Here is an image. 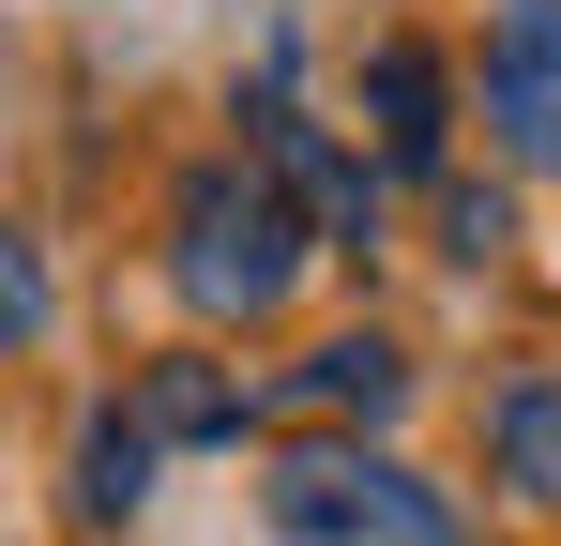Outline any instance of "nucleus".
I'll list each match as a JSON object with an SVG mask.
<instances>
[{
    "label": "nucleus",
    "mask_w": 561,
    "mask_h": 546,
    "mask_svg": "<svg viewBox=\"0 0 561 546\" xmlns=\"http://www.w3.org/2000/svg\"><path fill=\"white\" fill-rule=\"evenodd\" d=\"M319 259V213L274 182V152H197L168 182V288L197 319H274Z\"/></svg>",
    "instance_id": "nucleus-1"
},
{
    "label": "nucleus",
    "mask_w": 561,
    "mask_h": 546,
    "mask_svg": "<svg viewBox=\"0 0 561 546\" xmlns=\"http://www.w3.org/2000/svg\"><path fill=\"white\" fill-rule=\"evenodd\" d=\"M259 516H274V546H470V516L410 470V455L379 441H288L274 470H259Z\"/></svg>",
    "instance_id": "nucleus-2"
},
{
    "label": "nucleus",
    "mask_w": 561,
    "mask_h": 546,
    "mask_svg": "<svg viewBox=\"0 0 561 546\" xmlns=\"http://www.w3.org/2000/svg\"><path fill=\"white\" fill-rule=\"evenodd\" d=\"M243 152H274V182L319 213L334 259H365V243H379V168H365V152H334V137L304 122V91H288V31H274V61H259V91H243Z\"/></svg>",
    "instance_id": "nucleus-3"
},
{
    "label": "nucleus",
    "mask_w": 561,
    "mask_h": 546,
    "mask_svg": "<svg viewBox=\"0 0 561 546\" xmlns=\"http://www.w3.org/2000/svg\"><path fill=\"white\" fill-rule=\"evenodd\" d=\"M485 137L516 168H561V0H501V31H485Z\"/></svg>",
    "instance_id": "nucleus-4"
},
{
    "label": "nucleus",
    "mask_w": 561,
    "mask_h": 546,
    "mask_svg": "<svg viewBox=\"0 0 561 546\" xmlns=\"http://www.w3.org/2000/svg\"><path fill=\"white\" fill-rule=\"evenodd\" d=\"M122 395H137V425H152V441H243V425H259V379H243V364H213V350L137 364Z\"/></svg>",
    "instance_id": "nucleus-5"
},
{
    "label": "nucleus",
    "mask_w": 561,
    "mask_h": 546,
    "mask_svg": "<svg viewBox=\"0 0 561 546\" xmlns=\"http://www.w3.org/2000/svg\"><path fill=\"white\" fill-rule=\"evenodd\" d=\"M304 410H334V425H350V441H365V425H394V410H410V350H394V334H319V350H304Z\"/></svg>",
    "instance_id": "nucleus-6"
},
{
    "label": "nucleus",
    "mask_w": 561,
    "mask_h": 546,
    "mask_svg": "<svg viewBox=\"0 0 561 546\" xmlns=\"http://www.w3.org/2000/svg\"><path fill=\"white\" fill-rule=\"evenodd\" d=\"M152 425H137V395H106L92 425H77V516H92V532H137V516H152Z\"/></svg>",
    "instance_id": "nucleus-7"
},
{
    "label": "nucleus",
    "mask_w": 561,
    "mask_h": 546,
    "mask_svg": "<svg viewBox=\"0 0 561 546\" xmlns=\"http://www.w3.org/2000/svg\"><path fill=\"white\" fill-rule=\"evenodd\" d=\"M365 137H379V168H440V46H379L365 61Z\"/></svg>",
    "instance_id": "nucleus-8"
},
{
    "label": "nucleus",
    "mask_w": 561,
    "mask_h": 546,
    "mask_svg": "<svg viewBox=\"0 0 561 546\" xmlns=\"http://www.w3.org/2000/svg\"><path fill=\"white\" fill-rule=\"evenodd\" d=\"M485 441H501V486L561 516V379H516V395L485 410Z\"/></svg>",
    "instance_id": "nucleus-9"
},
{
    "label": "nucleus",
    "mask_w": 561,
    "mask_h": 546,
    "mask_svg": "<svg viewBox=\"0 0 561 546\" xmlns=\"http://www.w3.org/2000/svg\"><path fill=\"white\" fill-rule=\"evenodd\" d=\"M501 243H516V197H501V182H440V259H501Z\"/></svg>",
    "instance_id": "nucleus-10"
},
{
    "label": "nucleus",
    "mask_w": 561,
    "mask_h": 546,
    "mask_svg": "<svg viewBox=\"0 0 561 546\" xmlns=\"http://www.w3.org/2000/svg\"><path fill=\"white\" fill-rule=\"evenodd\" d=\"M0 304H15V334H46V259L31 243H0Z\"/></svg>",
    "instance_id": "nucleus-11"
}]
</instances>
